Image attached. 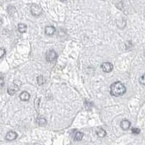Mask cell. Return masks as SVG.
Wrapping results in <instances>:
<instances>
[{"label": "cell", "instance_id": "cell-1", "mask_svg": "<svg viewBox=\"0 0 145 145\" xmlns=\"http://www.w3.org/2000/svg\"><path fill=\"white\" fill-rule=\"evenodd\" d=\"M126 92V86L120 82H116L113 83L110 87V93L112 96H120L125 94Z\"/></svg>", "mask_w": 145, "mask_h": 145}, {"label": "cell", "instance_id": "cell-2", "mask_svg": "<svg viewBox=\"0 0 145 145\" xmlns=\"http://www.w3.org/2000/svg\"><path fill=\"white\" fill-rule=\"evenodd\" d=\"M31 12L34 16H39L42 14L43 11L41 7L37 4H33L31 7Z\"/></svg>", "mask_w": 145, "mask_h": 145}, {"label": "cell", "instance_id": "cell-3", "mask_svg": "<svg viewBox=\"0 0 145 145\" xmlns=\"http://www.w3.org/2000/svg\"><path fill=\"white\" fill-rule=\"evenodd\" d=\"M57 58V53L54 50H50L46 53V60L48 62H53Z\"/></svg>", "mask_w": 145, "mask_h": 145}, {"label": "cell", "instance_id": "cell-4", "mask_svg": "<svg viewBox=\"0 0 145 145\" xmlns=\"http://www.w3.org/2000/svg\"><path fill=\"white\" fill-rule=\"evenodd\" d=\"M101 69L104 72H110L113 69V65L109 62H104L101 65Z\"/></svg>", "mask_w": 145, "mask_h": 145}, {"label": "cell", "instance_id": "cell-5", "mask_svg": "<svg viewBox=\"0 0 145 145\" xmlns=\"http://www.w3.org/2000/svg\"><path fill=\"white\" fill-rule=\"evenodd\" d=\"M18 137V134L17 133L14 132V131H9L7 135L5 136V139L7 140V141H13L15 140L16 138Z\"/></svg>", "mask_w": 145, "mask_h": 145}, {"label": "cell", "instance_id": "cell-6", "mask_svg": "<svg viewBox=\"0 0 145 145\" xmlns=\"http://www.w3.org/2000/svg\"><path fill=\"white\" fill-rule=\"evenodd\" d=\"M120 127L122 128L123 130L126 131L129 128L131 127V122L128 121V120H123L121 123H120Z\"/></svg>", "mask_w": 145, "mask_h": 145}, {"label": "cell", "instance_id": "cell-7", "mask_svg": "<svg viewBox=\"0 0 145 145\" xmlns=\"http://www.w3.org/2000/svg\"><path fill=\"white\" fill-rule=\"evenodd\" d=\"M30 94L28 93L27 91H23L20 94V99L23 101H27L30 99Z\"/></svg>", "mask_w": 145, "mask_h": 145}, {"label": "cell", "instance_id": "cell-8", "mask_svg": "<svg viewBox=\"0 0 145 145\" xmlns=\"http://www.w3.org/2000/svg\"><path fill=\"white\" fill-rule=\"evenodd\" d=\"M45 34L46 35H48V36H52L53 34H54V33L55 32V28L52 26H47L45 28Z\"/></svg>", "mask_w": 145, "mask_h": 145}, {"label": "cell", "instance_id": "cell-9", "mask_svg": "<svg viewBox=\"0 0 145 145\" xmlns=\"http://www.w3.org/2000/svg\"><path fill=\"white\" fill-rule=\"evenodd\" d=\"M36 123H37V124H38L39 126H45L46 123H47V120H46V119L44 118V117L40 116V117H39V118H37Z\"/></svg>", "mask_w": 145, "mask_h": 145}, {"label": "cell", "instance_id": "cell-10", "mask_svg": "<svg viewBox=\"0 0 145 145\" xmlns=\"http://www.w3.org/2000/svg\"><path fill=\"white\" fill-rule=\"evenodd\" d=\"M96 134H97V136L100 137V138H103L107 135V132L105 130L102 129V128H99L96 131Z\"/></svg>", "mask_w": 145, "mask_h": 145}, {"label": "cell", "instance_id": "cell-11", "mask_svg": "<svg viewBox=\"0 0 145 145\" xmlns=\"http://www.w3.org/2000/svg\"><path fill=\"white\" fill-rule=\"evenodd\" d=\"M26 29H27L26 25H25L23 23H19L18 24V31L20 33H25L26 31Z\"/></svg>", "mask_w": 145, "mask_h": 145}, {"label": "cell", "instance_id": "cell-12", "mask_svg": "<svg viewBox=\"0 0 145 145\" xmlns=\"http://www.w3.org/2000/svg\"><path fill=\"white\" fill-rule=\"evenodd\" d=\"M18 89L19 88H18V86H12V87H10L8 88L7 92H8L9 95H13L15 93H16L18 91Z\"/></svg>", "mask_w": 145, "mask_h": 145}, {"label": "cell", "instance_id": "cell-13", "mask_svg": "<svg viewBox=\"0 0 145 145\" xmlns=\"http://www.w3.org/2000/svg\"><path fill=\"white\" fill-rule=\"evenodd\" d=\"M84 136V134L82 132H77L74 135V140L75 141H81Z\"/></svg>", "mask_w": 145, "mask_h": 145}, {"label": "cell", "instance_id": "cell-14", "mask_svg": "<svg viewBox=\"0 0 145 145\" xmlns=\"http://www.w3.org/2000/svg\"><path fill=\"white\" fill-rule=\"evenodd\" d=\"M36 80H37V84L39 85H42L45 83V79H44V77L42 75L38 76L36 78Z\"/></svg>", "mask_w": 145, "mask_h": 145}, {"label": "cell", "instance_id": "cell-15", "mask_svg": "<svg viewBox=\"0 0 145 145\" xmlns=\"http://www.w3.org/2000/svg\"><path fill=\"white\" fill-rule=\"evenodd\" d=\"M7 11H8V13L10 15H12L16 12V9L13 6H9L7 8Z\"/></svg>", "mask_w": 145, "mask_h": 145}, {"label": "cell", "instance_id": "cell-16", "mask_svg": "<svg viewBox=\"0 0 145 145\" xmlns=\"http://www.w3.org/2000/svg\"><path fill=\"white\" fill-rule=\"evenodd\" d=\"M139 82H140L142 85H145V74H143V75L139 78Z\"/></svg>", "mask_w": 145, "mask_h": 145}, {"label": "cell", "instance_id": "cell-17", "mask_svg": "<svg viewBox=\"0 0 145 145\" xmlns=\"http://www.w3.org/2000/svg\"><path fill=\"white\" fill-rule=\"evenodd\" d=\"M132 133L134 134H139L140 133V129L137 128H133L132 130H131Z\"/></svg>", "mask_w": 145, "mask_h": 145}, {"label": "cell", "instance_id": "cell-18", "mask_svg": "<svg viewBox=\"0 0 145 145\" xmlns=\"http://www.w3.org/2000/svg\"><path fill=\"white\" fill-rule=\"evenodd\" d=\"M6 53V50L4 48H0V58H2Z\"/></svg>", "mask_w": 145, "mask_h": 145}, {"label": "cell", "instance_id": "cell-19", "mask_svg": "<svg viewBox=\"0 0 145 145\" xmlns=\"http://www.w3.org/2000/svg\"><path fill=\"white\" fill-rule=\"evenodd\" d=\"M4 85V80L2 77H0V88H2Z\"/></svg>", "mask_w": 145, "mask_h": 145}, {"label": "cell", "instance_id": "cell-20", "mask_svg": "<svg viewBox=\"0 0 145 145\" xmlns=\"http://www.w3.org/2000/svg\"><path fill=\"white\" fill-rule=\"evenodd\" d=\"M61 1H66V0H61Z\"/></svg>", "mask_w": 145, "mask_h": 145}, {"label": "cell", "instance_id": "cell-21", "mask_svg": "<svg viewBox=\"0 0 145 145\" xmlns=\"http://www.w3.org/2000/svg\"></svg>", "mask_w": 145, "mask_h": 145}]
</instances>
